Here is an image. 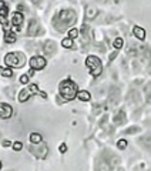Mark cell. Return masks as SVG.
<instances>
[{
  "label": "cell",
  "instance_id": "9a60e30c",
  "mask_svg": "<svg viewBox=\"0 0 151 171\" xmlns=\"http://www.w3.org/2000/svg\"><path fill=\"white\" fill-rule=\"evenodd\" d=\"M2 76H4V77H12V76H13L12 69H10V67H9V69H3V71H2Z\"/></svg>",
  "mask_w": 151,
  "mask_h": 171
},
{
  "label": "cell",
  "instance_id": "603a6c76",
  "mask_svg": "<svg viewBox=\"0 0 151 171\" xmlns=\"http://www.w3.org/2000/svg\"><path fill=\"white\" fill-rule=\"evenodd\" d=\"M0 168H2V161H0Z\"/></svg>",
  "mask_w": 151,
  "mask_h": 171
},
{
  "label": "cell",
  "instance_id": "2e32d148",
  "mask_svg": "<svg viewBox=\"0 0 151 171\" xmlns=\"http://www.w3.org/2000/svg\"><path fill=\"white\" fill-rule=\"evenodd\" d=\"M77 36H78V30H77V29H71V30L69 32V37H70V39H76Z\"/></svg>",
  "mask_w": 151,
  "mask_h": 171
},
{
  "label": "cell",
  "instance_id": "6da1fadb",
  "mask_svg": "<svg viewBox=\"0 0 151 171\" xmlns=\"http://www.w3.org/2000/svg\"><path fill=\"white\" fill-rule=\"evenodd\" d=\"M78 87L77 84L74 83V81H71L70 79L67 80H63L60 83V86H59V93H60V96L64 99V100H74L76 97H77L78 94Z\"/></svg>",
  "mask_w": 151,
  "mask_h": 171
},
{
  "label": "cell",
  "instance_id": "d6986e66",
  "mask_svg": "<svg viewBox=\"0 0 151 171\" xmlns=\"http://www.w3.org/2000/svg\"><path fill=\"white\" fill-rule=\"evenodd\" d=\"M20 83L21 84H27L29 83V74H23L20 77Z\"/></svg>",
  "mask_w": 151,
  "mask_h": 171
},
{
  "label": "cell",
  "instance_id": "9c48e42d",
  "mask_svg": "<svg viewBox=\"0 0 151 171\" xmlns=\"http://www.w3.org/2000/svg\"><path fill=\"white\" fill-rule=\"evenodd\" d=\"M16 34L12 33L10 30H4V42L7 43V44H13V43L16 42Z\"/></svg>",
  "mask_w": 151,
  "mask_h": 171
},
{
  "label": "cell",
  "instance_id": "4fadbf2b",
  "mask_svg": "<svg viewBox=\"0 0 151 171\" xmlns=\"http://www.w3.org/2000/svg\"><path fill=\"white\" fill-rule=\"evenodd\" d=\"M61 46L66 47V49H71V47H73V39H70V37L63 39V42H61Z\"/></svg>",
  "mask_w": 151,
  "mask_h": 171
},
{
  "label": "cell",
  "instance_id": "7c38bea8",
  "mask_svg": "<svg viewBox=\"0 0 151 171\" xmlns=\"http://www.w3.org/2000/svg\"><path fill=\"white\" fill-rule=\"evenodd\" d=\"M30 141L33 144H39V143H41V136L39 133H32L30 134Z\"/></svg>",
  "mask_w": 151,
  "mask_h": 171
},
{
  "label": "cell",
  "instance_id": "8fae6325",
  "mask_svg": "<svg viewBox=\"0 0 151 171\" xmlns=\"http://www.w3.org/2000/svg\"><path fill=\"white\" fill-rule=\"evenodd\" d=\"M77 99L78 100H81V101H89L91 99V96H90V93L86 91V90H80L78 94H77Z\"/></svg>",
  "mask_w": 151,
  "mask_h": 171
},
{
  "label": "cell",
  "instance_id": "e0dca14e",
  "mask_svg": "<svg viewBox=\"0 0 151 171\" xmlns=\"http://www.w3.org/2000/svg\"><path fill=\"white\" fill-rule=\"evenodd\" d=\"M21 148H23V144H21L20 141H14V144H13V150H14V151H20Z\"/></svg>",
  "mask_w": 151,
  "mask_h": 171
},
{
  "label": "cell",
  "instance_id": "5bb4252c",
  "mask_svg": "<svg viewBox=\"0 0 151 171\" xmlns=\"http://www.w3.org/2000/svg\"><path fill=\"white\" fill-rule=\"evenodd\" d=\"M113 46H114L115 49H121V47H123V39H121V37L114 39V42H113Z\"/></svg>",
  "mask_w": 151,
  "mask_h": 171
},
{
  "label": "cell",
  "instance_id": "3957f363",
  "mask_svg": "<svg viewBox=\"0 0 151 171\" xmlns=\"http://www.w3.org/2000/svg\"><path fill=\"white\" fill-rule=\"evenodd\" d=\"M86 66L90 69L93 77H98V76L101 74V71H103L101 60L98 57H96V56H89L86 58Z\"/></svg>",
  "mask_w": 151,
  "mask_h": 171
},
{
  "label": "cell",
  "instance_id": "30bf717a",
  "mask_svg": "<svg viewBox=\"0 0 151 171\" xmlns=\"http://www.w3.org/2000/svg\"><path fill=\"white\" fill-rule=\"evenodd\" d=\"M33 94V91L30 90V87L29 88H25L23 91H20V94H19V101L20 103H23V101H27L29 100V97Z\"/></svg>",
  "mask_w": 151,
  "mask_h": 171
},
{
  "label": "cell",
  "instance_id": "44dd1931",
  "mask_svg": "<svg viewBox=\"0 0 151 171\" xmlns=\"http://www.w3.org/2000/svg\"><path fill=\"white\" fill-rule=\"evenodd\" d=\"M10 144H12V143L9 141V140H4V141H3V146H4V147H9Z\"/></svg>",
  "mask_w": 151,
  "mask_h": 171
},
{
  "label": "cell",
  "instance_id": "5b68a950",
  "mask_svg": "<svg viewBox=\"0 0 151 171\" xmlns=\"http://www.w3.org/2000/svg\"><path fill=\"white\" fill-rule=\"evenodd\" d=\"M7 14H9L7 6H6V3H4L3 0H0V23L4 27V30L7 27Z\"/></svg>",
  "mask_w": 151,
  "mask_h": 171
},
{
  "label": "cell",
  "instance_id": "8992f818",
  "mask_svg": "<svg viewBox=\"0 0 151 171\" xmlns=\"http://www.w3.org/2000/svg\"><path fill=\"white\" fill-rule=\"evenodd\" d=\"M23 21H25V16L21 14L20 12H14L12 14V24L14 27V32H19V27L23 24Z\"/></svg>",
  "mask_w": 151,
  "mask_h": 171
},
{
  "label": "cell",
  "instance_id": "7402d4cb",
  "mask_svg": "<svg viewBox=\"0 0 151 171\" xmlns=\"http://www.w3.org/2000/svg\"><path fill=\"white\" fill-rule=\"evenodd\" d=\"M2 71H3V69H2V67H0V74H2Z\"/></svg>",
  "mask_w": 151,
  "mask_h": 171
},
{
  "label": "cell",
  "instance_id": "ac0fdd59",
  "mask_svg": "<svg viewBox=\"0 0 151 171\" xmlns=\"http://www.w3.org/2000/svg\"><path fill=\"white\" fill-rule=\"evenodd\" d=\"M117 147H119L120 150H124V148L127 147V141L126 140H120V141L117 143Z\"/></svg>",
  "mask_w": 151,
  "mask_h": 171
},
{
  "label": "cell",
  "instance_id": "52a82bcc",
  "mask_svg": "<svg viewBox=\"0 0 151 171\" xmlns=\"http://www.w3.org/2000/svg\"><path fill=\"white\" fill-rule=\"evenodd\" d=\"M13 114V109L12 106L6 104V103H3V104H0V118H10Z\"/></svg>",
  "mask_w": 151,
  "mask_h": 171
},
{
  "label": "cell",
  "instance_id": "ffe728a7",
  "mask_svg": "<svg viewBox=\"0 0 151 171\" xmlns=\"http://www.w3.org/2000/svg\"><path fill=\"white\" fill-rule=\"evenodd\" d=\"M66 150H67V147H66V144H61V146H60V151H61V153H64Z\"/></svg>",
  "mask_w": 151,
  "mask_h": 171
},
{
  "label": "cell",
  "instance_id": "ba28073f",
  "mask_svg": "<svg viewBox=\"0 0 151 171\" xmlns=\"http://www.w3.org/2000/svg\"><path fill=\"white\" fill-rule=\"evenodd\" d=\"M133 34H134L138 40H144V39H145V30H144L143 27H140V26H135L134 29H133Z\"/></svg>",
  "mask_w": 151,
  "mask_h": 171
},
{
  "label": "cell",
  "instance_id": "7a4b0ae2",
  "mask_svg": "<svg viewBox=\"0 0 151 171\" xmlns=\"http://www.w3.org/2000/svg\"><path fill=\"white\" fill-rule=\"evenodd\" d=\"M4 63L10 69H20V67L25 66L26 57L23 53H17V51H14V53H7V54L4 56Z\"/></svg>",
  "mask_w": 151,
  "mask_h": 171
},
{
  "label": "cell",
  "instance_id": "277c9868",
  "mask_svg": "<svg viewBox=\"0 0 151 171\" xmlns=\"http://www.w3.org/2000/svg\"><path fill=\"white\" fill-rule=\"evenodd\" d=\"M46 58L41 57V56H34V57L30 58V67L34 69V70H43L46 67Z\"/></svg>",
  "mask_w": 151,
  "mask_h": 171
}]
</instances>
